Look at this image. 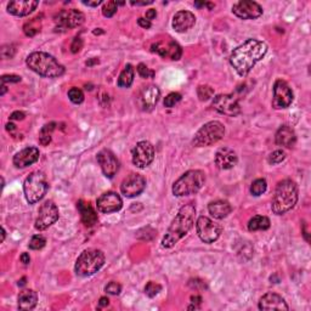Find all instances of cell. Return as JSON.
Instances as JSON below:
<instances>
[{"label":"cell","mask_w":311,"mask_h":311,"mask_svg":"<svg viewBox=\"0 0 311 311\" xmlns=\"http://www.w3.org/2000/svg\"><path fill=\"white\" fill-rule=\"evenodd\" d=\"M267 52L266 43L258 39H248L244 43L235 49L230 55V63L233 69L241 75L245 77L261 61Z\"/></svg>","instance_id":"cell-1"},{"label":"cell","mask_w":311,"mask_h":311,"mask_svg":"<svg viewBox=\"0 0 311 311\" xmlns=\"http://www.w3.org/2000/svg\"><path fill=\"white\" fill-rule=\"evenodd\" d=\"M194 216H196V207L192 203L185 204L181 207L179 213L170 224L167 233L162 240L163 248H172L181 240L182 237L190 232L194 224Z\"/></svg>","instance_id":"cell-2"},{"label":"cell","mask_w":311,"mask_h":311,"mask_svg":"<svg viewBox=\"0 0 311 311\" xmlns=\"http://www.w3.org/2000/svg\"><path fill=\"white\" fill-rule=\"evenodd\" d=\"M298 202V186L295 182L291 179L282 180L277 184L276 191H275L274 198L271 203L272 213L276 215H282L287 213Z\"/></svg>","instance_id":"cell-3"},{"label":"cell","mask_w":311,"mask_h":311,"mask_svg":"<svg viewBox=\"0 0 311 311\" xmlns=\"http://www.w3.org/2000/svg\"><path fill=\"white\" fill-rule=\"evenodd\" d=\"M26 63L33 72L41 77L58 78L65 73V67L53 56L43 51H34L29 53Z\"/></svg>","instance_id":"cell-4"},{"label":"cell","mask_w":311,"mask_h":311,"mask_svg":"<svg viewBox=\"0 0 311 311\" xmlns=\"http://www.w3.org/2000/svg\"><path fill=\"white\" fill-rule=\"evenodd\" d=\"M206 182V174L202 170H189L182 174L173 185V193L176 197L191 196L197 193Z\"/></svg>","instance_id":"cell-5"},{"label":"cell","mask_w":311,"mask_h":311,"mask_svg":"<svg viewBox=\"0 0 311 311\" xmlns=\"http://www.w3.org/2000/svg\"><path fill=\"white\" fill-rule=\"evenodd\" d=\"M104 264V254L102 250L89 248L80 253L75 261V274L80 277H87L99 271Z\"/></svg>","instance_id":"cell-6"},{"label":"cell","mask_w":311,"mask_h":311,"mask_svg":"<svg viewBox=\"0 0 311 311\" xmlns=\"http://www.w3.org/2000/svg\"><path fill=\"white\" fill-rule=\"evenodd\" d=\"M49 190L46 176L41 172H33L27 176L23 184V192L29 204H35L44 198Z\"/></svg>","instance_id":"cell-7"},{"label":"cell","mask_w":311,"mask_h":311,"mask_svg":"<svg viewBox=\"0 0 311 311\" xmlns=\"http://www.w3.org/2000/svg\"><path fill=\"white\" fill-rule=\"evenodd\" d=\"M225 135V126L218 121H211L204 124L196 133L192 143L194 147H206L220 141Z\"/></svg>","instance_id":"cell-8"},{"label":"cell","mask_w":311,"mask_h":311,"mask_svg":"<svg viewBox=\"0 0 311 311\" xmlns=\"http://www.w3.org/2000/svg\"><path fill=\"white\" fill-rule=\"evenodd\" d=\"M84 21V14L78 10H61L55 16V31L66 32L68 29L77 28V27L82 26Z\"/></svg>","instance_id":"cell-9"},{"label":"cell","mask_w":311,"mask_h":311,"mask_svg":"<svg viewBox=\"0 0 311 311\" xmlns=\"http://www.w3.org/2000/svg\"><path fill=\"white\" fill-rule=\"evenodd\" d=\"M196 230L198 237L204 243H213L223 233V226L207 216H199L196 223Z\"/></svg>","instance_id":"cell-10"},{"label":"cell","mask_w":311,"mask_h":311,"mask_svg":"<svg viewBox=\"0 0 311 311\" xmlns=\"http://www.w3.org/2000/svg\"><path fill=\"white\" fill-rule=\"evenodd\" d=\"M58 208L52 201H46L41 204L38 211V218L35 220V228L39 231H44L58 220Z\"/></svg>","instance_id":"cell-11"},{"label":"cell","mask_w":311,"mask_h":311,"mask_svg":"<svg viewBox=\"0 0 311 311\" xmlns=\"http://www.w3.org/2000/svg\"><path fill=\"white\" fill-rule=\"evenodd\" d=\"M213 107L221 114L236 117L241 113V106L237 97L231 94H219L214 97Z\"/></svg>","instance_id":"cell-12"},{"label":"cell","mask_w":311,"mask_h":311,"mask_svg":"<svg viewBox=\"0 0 311 311\" xmlns=\"http://www.w3.org/2000/svg\"><path fill=\"white\" fill-rule=\"evenodd\" d=\"M294 95L291 86L284 80L277 79L274 84V99H272V107L275 109L287 108L293 102Z\"/></svg>","instance_id":"cell-13"},{"label":"cell","mask_w":311,"mask_h":311,"mask_svg":"<svg viewBox=\"0 0 311 311\" xmlns=\"http://www.w3.org/2000/svg\"><path fill=\"white\" fill-rule=\"evenodd\" d=\"M151 51L158 53L163 58H169L173 61L180 60L182 56L181 46L172 39H162V40L156 41L151 46Z\"/></svg>","instance_id":"cell-14"},{"label":"cell","mask_w":311,"mask_h":311,"mask_svg":"<svg viewBox=\"0 0 311 311\" xmlns=\"http://www.w3.org/2000/svg\"><path fill=\"white\" fill-rule=\"evenodd\" d=\"M155 159V147L148 141H140L133 150V163L140 169L148 167Z\"/></svg>","instance_id":"cell-15"},{"label":"cell","mask_w":311,"mask_h":311,"mask_svg":"<svg viewBox=\"0 0 311 311\" xmlns=\"http://www.w3.org/2000/svg\"><path fill=\"white\" fill-rule=\"evenodd\" d=\"M146 189V179L138 173H131L121 184V191L128 198L138 196Z\"/></svg>","instance_id":"cell-16"},{"label":"cell","mask_w":311,"mask_h":311,"mask_svg":"<svg viewBox=\"0 0 311 311\" xmlns=\"http://www.w3.org/2000/svg\"><path fill=\"white\" fill-rule=\"evenodd\" d=\"M232 12L241 19H255L262 15V7L255 1L242 0L233 4Z\"/></svg>","instance_id":"cell-17"},{"label":"cell","mask_w":311,"mask_h":311,"mask_svg":"<svg viewBox=\"0 0 311 311\" xmlns=\"http://www.w3.org/2000/svg\"><path fill=\"white\" fill-rule=\"evenodd\" d=\"M96 206L99 211L104 214H109L121 210V207H123V201H121V196L117 192L108 191L104 192V194H101L97 198Z\"/></svg>","instance_id":"cell-18"},{"label":"cell","mask_w":311,"mask_h":311,"mask_svg":"<svg viewBox=\"0 0 311 311\" xmlns=\"http://www.w3.org/2000/svg\"><path fill=\"white\" fill-rule=\"evenodd\" d=\"M97 162H99L100 167H101L102 169V173H104L106 177L112 179V177L118 173L119 162L112 151L106 150V148L100 151V152L97 153Z\"/></svg>","instance_id":"cell-19"},{"label":"cell","mask_w":311,"mask_h":311,"mask_svg":"<svg viewBox=\"0 0 311 311\" xmlns=\"http://www.w3.org/2000/svg\"><path fill=\"white\" fill-rule=\"evenodd\" d=\"M160 91L156 85H147L140 91L138 96V104L145 112L152 111L159 100Z\"/></svg>","instance_id":"cell-20"},{"label":"cell","mask_w":311,"mask_h":311,"mask_svg":"<svg viewBox=\"0 0 311 311\" xmlns=\"http://www.w3.org/2000/svg\"><path fill=\"white\" fill-rule=\"evenodd\" d=\"M259 309L265 311L271 310H278V311H288L289 306L287 305L286 300L282 298L279 294L274 293V292H269V293L264 294L259 300Z\"/></svg>","instance_id":"cell-21"},{"label":"cell","mask_w":311,"mask_h":311,"mask_svg":"<svg viewBox=\"0 0 311 311\" xmlns=\"http://www.w3.org/2000/svg\"><path fill=\"white\" fill-rule=\"evenodd\" d=\"M215 165L221 170L232 169L238 162L237 153L230 147H221L215 153Z\"/></svg>","instance_id":"cell-22"},{"label":"cell","mask_w":311,"mask_h":311,"mask_svg":"<svg viewBox=\"0 0 311 311\" xmlns=\"http://www.w3.org/2000/svg\"><path fill=\"white\" fill-rule=\"evenodd\" d=\"M196 23V16L192 12L186 11V10H181L177 11L173 17V28L177 32V33H185Z\"/></svg>","instance_id":"cell-23"},{"label":"cell","mask_w":311,"mask_h":311,"mask_svg":"<svg viewBox=\"0 0 311 311\" xmlns=\"http://www.w3.org/2000/svg\"><path fill=\"white\" fill-rule=\"evenodd\" d=\"M39 150L36 147H26L14 156V165L16 168H26L34 164L39 159Z\"/></svg>","instance_id":"cell-24"},{"label":"cell","mask_w":311,"mask_h":311,"mask_svg":"<svg viewBox=\"0 0 311 311\" xmlns=\"http://www.w3.org/2000/svg\"><path fill=\"white\" fill-rule=\"evenodd\" d=\"M38 1L33 0H17V1H10L7 4V12L14 16H28L38 6Z\"/></svg>","instance_id":"cell-25"},{"label":"cell","mask_w":311,"mask_h":311,"mask_svg":"<svg viewBox=\"0 0 311 311\" xmlns=\"http://www.w3.org/2000/svg\"><path fill=\"white\" fill-rule=\"evenodd\" d=\"M275 142H276L277 146H281V147H294L296 142L295 131H294L289 125L279 126L276 135H275Z\"/></svg>","instance_id":"cell-26"},{"label":"cell","mask_w":311,"mask_h":311,"mask_svg":"<svg viewBox=\"0 0 311 311\" xmlns=\"http://www.w3.org/2000/svg\"><path fill=\"white\" fill-rule=\"evenodd\" d=\"M77 208L80 213V218H82L83 224H84L86 227H92L95 226V224L97 223L99 218H97V213L94 208H92L91 204L89 202H85L83 199L78 201Z\"/></svg>","instance_id":"cell-27"},{"label":"cell","mask_w":311,"mask_h":311,"mask_svg":"<svg viewBox=\"0 0 311 311\" xmlns=\"http://www.w3.org/2000/svg\"><path fill=\"white\" fill-rule=\"evenodd\" d=\"M208 210L209 214H210L214 219L220 220V219L226 218V216L232 211V207H231V204L228 203L227 201L218 199V201H214L209 203Z\"/></svg>","instance_id":"cell-28"},{"label":"cell","mask_w":311,"mask_h":311,"mask_svg":"<svg viewBox=\"0 0 311 311\" xmlns=\"http://www.w3.org/2000/svg\"><path fill=\"white\" fill-rule=\"evenodd\" d=\"M38 304V294L33 289H24L18 294L19 310H33Z\"/></svg>","instance_id":"cell-29"},{"label":"cell","mask_w":311,"mask_h":311,"mask_svg":"<svg viewBox=\"0 0 311 311\" xmlns=\"http://www.w3.org/2000/svg\"><path fill=\"white\" fill-rule=\"evenodd\" d=\"M270 219L264 215H255L248 223V230L249 231H265L270 228Z\"/></svg>","instance_id":"cell-30"},{"label":"cell","mask_w":311,"mask_h":311,"mask_svg":"<svg viewBox=\"0 0 311 311\" xmlns=\"http://www.w3.org/2000/svg\"><path fill=\"white\" fill-rule=\"evenodd\" d=\"M41 21H43V15H38V16L33 17L26 22L23 26V32L27 36H34L41 31Z\"/></svg>","instance_id":"cell-31"},{"label":"cell","mask_w":311,"mask_h":311,"mask_svg":"<svg viewBox=\"0 0 311 311\" xmlns=\"http://www.w3.org/2000/svg\"><path fill=\"white\" fill-rule=\"evenodd\" d=\"M134 82V68L131 65H126L125 68L121 70V73L119 74L118 78V84L119 87H130L131 84Z\"/></svg>","instance_id":"cell-32"},{"label":"cell","mask_w":311,"mask_h":311,"mask_svg":"<svg viewBox=\"0 0 311 311\" xmlns=\"http://www.w3.org/2000/svg\"><path fill=\"white\" fill-rule=\"evenodd\" d=\"M56 123H49L41 128L40 133H39V142L43 146H48L51 142V136H52L53 130H55Z\"/></svg>","instance_id":"cell-33"},{"label":"cell","mask_w":311,"mask_h":311,"mask_svg":"<svg viewBox=\"0 0 311 311\" xmlns=\"http://www.w3.org/2000/svg\"><path fill=\"white\" fill-rule=\"evenodd\" d=\"M267 189L266 180L265 179H257L252 182L250 185V193L253 196H260V194L264 193Z\"/></svg>","instance_id":"cell-34"},{"label":"cell","mask_w":311,"mask_h":311,"mask_svg":"<svg viewBox=\"0 0 311 311\" xmlns=\"http://www.w3.org/2000/svg\"><path fill=\"white\" fill-rule=\"evenodd\" d=\"M197 95L201 101H207L214 96V89L209 85H198L197 87Z\"/></svg>","instance_id":"cell-35"},{"label":"cell","mask_w":311,"mask_h":311,"mask_svg":"<svg viewBox=\"0 0 311 311\" xmlns=\"http://www.w3.org/2000/svg\"><path fill=\"white\" fill-rule=\"evenodd\" d=\"M45 243H46L45 237H43L41 235H35L31 238L28 247L33 250H39L41 249V248L45 247Z\"/></svg>","instance_id":"cell-36"},{"label":"cell","mask_w":311,"mask_h":311,"mask_svg":"<svg viewBox=\"0 0 311 311\" xmlns=\"http://www.w3.org/2000/svg\"><path fill=\"white\" fill-rule=\"evenodd\" d=\"M68 97H69L70 101L75 104H79L84 101V94H83L82 90L78 89V87H72V89H69V91H68Z\"/></svg>","instance_id":"cell-37"},{"label":"cell","mask_w":311,"mask_h":311,"mask_svg":"<svg viewBox=\"0 0 311 311\" xmlns=\"http://www.w3.org/2000/svg\"><path fill=\"white\" fill-rule=\"evenodd\" d=\"M160 291H162V286H160L159 283H156V282L153 281H150L145 286V293L146 295L150 296V298H153V296L157 295Z\"/></svg>","instance_id":"cell-38"},{"label":"cell","mask_w":311,"mask_h":311,"mask_svg":"<svg viewBox=\"0 0 311 311\" xmlns=\"http://www.w3.org/2000/svg\"><path fill=\"white\" fill-rule=\"evenodd\" d=\"M117 10H118V2L111 0V1H107L104 5V7H102V15L104 17H112L116 14Z\"/></svg>","instance_id":"cell-39"},{"label":"cell","mask_w":311,"mask_h":311,"mask_svg":"<svg viewBox=\"0 0 311 311\" xmlns=\"http://www.w3.org/2000/svg\"><path fill=\"white\" fill-rule=\"evenodd\" d=\"M284 158H286V152H284L283 150H276V151H274L272 153H270L267 160H269L270 164L275 165V164H278V163L283 162Z\"/></svg>","instance_id":"cell-40"},{"label":"cell","mask_w":311,"mask_h":311,"mask_svg":"<svg viewBox=\"0 0 311 311\" xmlns=\"http://www.w3.org/2000/svg\"><path fill=\"white\" fill-rule=\"evenodd\" d=\"M181 94L179 92H170L169 95H167L164 99V106L168 107V108H172L175 104H179L181 101Z\"/></svg>","instance_id":"cell-41"},{"label":"cell","mask_w":311,"mask_h":311,"mask_svg":"<svg viewBox=\"0 0 311 311\" xmlns=\"http://www.w3.org/2000/svg\"><path fill=\"white\" fill-rule=\"evenodd\" d=\"M187 286H189L191 289H193V291H204V289L208 288L206 281L198 278V277L189 279V282H187Z\"/></svg>","instance_id":"cell-42"},{"label":"cell","mask_w":311,"mask_h":311,"mask_svg":"<svg viewBox=\"0 0 311 311\" xmlns=\"http://www.w3.org/2000/svg\"><path fill=\"white\" fill-rule=\"evenodd\" d=\"M1 57L4 60H9V58H12L16 53V46L14 44H5V45L1 46Z\"/></svg>","instance_id":"cell-43"},{"label":"cell","mask_w":311,"mask_h":311,"mask_svg":"<svg viewBox=\"0 0 311 311\" xmlns=\"http://www.w3.org/2000/svg\"><path fill=\"white\" fill-rule=\"evenodd\" d=\"M138 73L140 77L142 78H153L155 77V72H153L152 69H150V68L147 67V66L145 65V63H138Z\"/></svg>","instance_id":"cell-44"},{"label":"cell","mask_w":311,"mask_h":311,"mask_svg":"<svg viewBox=\"0 0 311 311\" xmlns=\"http://www.w3.org/2000/svg\"><path fill=\"white\" fill-rule=\"evenodd\" d=\"M104 291L108 294H112V295H118L121 292V286L118 283V282H109L106 287H104Z\"/></svg>","instance_id":"cell-45"},{"label":"cell","mask_w":311,"mask_h":311,"mask_svg":"<svg viewBox=\"0 0 311 311\" xmlns=\"http://www.w3.org/2000/svg\"><path fill=\"white\" fill-rule=\"evenodd\" d=\"M82 48H83V40L79 38V36H75V38L73 39L72 45H70V51H72L73 53H77L82 50Z\"/></svg>","instance_id":"cell-46"},{"label":"cell","mask_w":311,"mask_h":311,"mask_svg":"<svg viewBox=\"0 0 311 311\" xmlns=\"http://www.w3.org/2000/svg\"><path fill=\"white\" fill-rule=\"evenodd\" d=\"M21 82V77L16 74H4L1 77V83L5 84V83H18Z\"/></svg>","instance_id":"cell-47"},{"label":"cell","mask_w":311,"mask_h":311,"mask_svg":"<svg viewBox=\"0 0 311 311\" xmlns=\"http://www.w3.org/2000/svg\"><path fill=\"white\" fill-rule=\"evenodd\" d=\"M24 113L23 112H19V111H15L12 112L11 116H10V119L11 121H22V119H24Z\"/></svg>","instance_id":"cell-48"},{"label":"cell","mask_w":311,"mask_h":311,"mask_svg":"<svg viewBox=\"0 0 311 311\" xmlns=\"http://www.w3.org/2000/svg\"><path fill=\"white\" fill-rule=\"evenodd\" d=\"M138 26L142 27V28H145V29L151 28V21H148V19H146V18H142V17H140V18L138 19Z\"/></svg>","instance_id":"cell-49"},{"label":"cell","mask_w":311,"mask_h":311,"mask_svg":"<svg viewBox=\"0 0 311 311\" xmlns=\"http://www.w3.org/2000/svg\"><path fill=\"white\" fill-rule=\"evenodd\" d=\"M146 19H148V21H152V19L156 18V16H157V11H156L155 9H150L148 11H146Z\"/></svg>","instance_id":"cell-50"},{"label":"cell","mask_w":311,"mask_h":311,"mask_svg":"<svg viewBox=\"0 0 311 311\" xmlns=\"http://www.w3.org/2000/svg\"><path fill=\"white\" fill-rule=\"evenodd\" d=\"M83 4L86 5V6H91V7H96L99 6L100 4H102V0H95V1H89V0H83Z\"/></svg>","instance_id":"cell-51"},{"label":"cell","mask_w":311,"mask_h":311,"mask_svg":"<svg viewBox=\"0 0 311 311\" xmlns=\"http://www.w3.org/2000/svg\"><path fill=\"white\" fill-rule=\"evenodd\" d=\"M191 303L193 304V306L198 308V305H201V303H202V298L199 295H192L191 296Z\"/></svg>","instance_id":"cell-52"},{"label":"cell","mask_w":311,"mask_h":311,"mask_svg":"<svg viewBox=\"0 0 311 311\" xmlns=\"http://www.w3.org/2000/svg\"><path fill=\"white\" fill-rule=\"evenodd\" d=\"M21 261L23 262L24 265H28L31 262V258H29L28 253H22L21 255Z\"/></svg>","instance_id":"cell-53"},{"label":"cell","mask_w":311,"mask_h":311,"mask_svg":"<svg viewBox=\"0 0 311 311\" xmlns=\"http://www.w3.org/2000/svg\"><path fill=\"white\" fill-rule=\"evenodd\" d=\"M108 304H109V300L107 296H102V298H100V301H99L100 308H104V306H107Z\"/></svg>","instance_id":"cell-54"},{"label":"cell","mask_w":311,"mask_h":311,"mask_svg":"<svg viewBox=\"0 0 311 311\" xmlns=\"http://www.w3.org/2000/svg\"><path fill=\"white\" fill-rule=\"evenodd\" d=\"M6 130L9 131V133H14V131L16 130V125H15L14 123H7L6 124Z\"/></svg>","instance_id":"cell-55"},{"label":"cell","mask_w":311,"mask_h":311,"mask_svg":"<svg viewBox=\"0 0 311 311\" xmlns=\"http://www.w3.org/2000/svg\"><path fill=\"white\" fill-rule=\"evenodd\" d=\"M152 0H148V1H131V5H148L152 4Z\"/></svg>","instance_id":"cell-56"},{"label":"cell","mask_w":311,"mask_h":311,"mask_svg":"<svg viewBox=\"0 0 311 311\" xmlns=\"http://www.w3.org/2000/svg\"><path fill=\"white\" fill-rule=\"evenodd\" d=\"M96 63H99V60L94 57V58H91V60L86 61V62H85V65H86V66H92V65H96Z\"/></svg>","instance_id":"cell-57"},{"label":"cell","mask_w":311,"mask_h":311,"mask_svg":"<svg viewBox=\"0 0 311 311\" xmlns=\"http://www.w3.org/2000/svg\"><path fill=\"white\" fill-rule=\"evenodd\" d=\"M5 92H6V85L2 84V85H1V92H0V95H1V96H2V95H4Z\"/></svg>","instance_id":"cell-58"},{"label":"cell","mask_w":311,"mask_h":311,"mask_svg":"<svg viewBox=\"0 0 311 311\" xmlns=\"http://www.w3.org/2000/svg\"><path fill=\"white\" fill-rule=\"evenodd\" d=\"M24 284H26V278L23 277V278H22L21 281H18V286L22 287V286H24Z\"/></svg>","instance_id":"cell-59"},{"label":"cell","mask_w":311,"mask_h":311,"mask_svg":"<svg viewBox=\"0 0 311 311\" xmlns=\"http://www.w3.org/2000/svg\"><path fill=\"white\" fill-rule=\"evenodd\" d=\"M5 241V230L4 227H1V242H4Z\"/></svg>","instance_id":"cell-60"},{"label":"cell","mask_w":311,"mask_h":311,"mask_svg":"<svg viewBox=\"0 0 311 311\" xmlns=\"http://www.w3.org/2000/svg\"><path fill=\"white\" fill-rule=\"evenodd\" d=\"M102 33V31H94V34H100Z\"/></svg>","instance_id":"cell-61"}]
</instances>
